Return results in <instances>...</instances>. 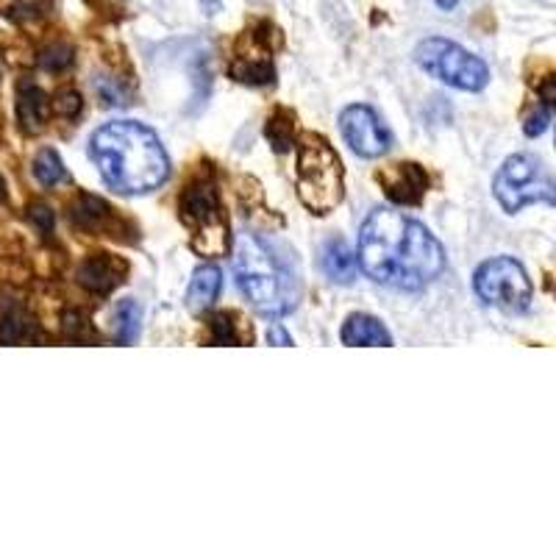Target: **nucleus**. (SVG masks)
I'll return each mask as SVG.
<instances>
[{
	"label": "nucleus",
	"instance_id": "23",
	"mask_svg": "<svg viewBox=\"0 0 556 556\" xmlns=\"http://www.w3.org/2000/svg\"><path fill=\"white\" fill-rule=\"evenodd\" d=\"M212 342L215 345H237L240 337L235 331V323H231V315H217L212 320Z\"/></svg>",
	"mask_w": 556,
	"mask_h": 556
},
{
	"label": "nucleus",
	"instance_id": "6",
	"mask_svg": "<svg viewBox=\"0 0 556 556\" xmlns=\"http://www.w3.org/2000/svg\"><path fill=\"white\" fill-rule=\"evenodd\" d=\"M415 62L437 81L465 92H479L490 84V67L484 59L465 51L462 45L443 37H429L415 48Z\"/></svg>",
	"mask_w": 556,
	"mask_h": 556
},
{
	"label": "nucleus",
	"instance_id": "20",
	"mask_svg": "<svg viewBox=\"0 0 556 556\" xmlns=\"http://www.w3.org/2000/svg\"><path fill=\"white\" fill-rule=\"evenodd\" d=\"M34 178H37L42 187H56V184L67 181V170H64L62 159L53 148H42V151L34 156Z\"/></svg>",
	"mask_w": 556,
	"mask_h": 556
},
{
	"label": "nucleus",
	"instance_id": "7",
	"mask_svg": "<svg viewBox=\"0 0 556 556\" xmlns=\"http://www.w3.org/2000/svg\"><path fill=\"white\" fill-rule=\"evenodd\" d=\"M495 198L501 206L513 215L529 203H554V178L543 159L531 153H518L504 162V167L495 176Z\"/></svg>",
	"mask_w": 556,
	"mask_h": 556
},
{
	"label": "nucleus",
	"instance_id": "25",
	"mask_svg": "<svg viewBox=\"0 0 556 556\" xmlns=\"http://www.w3.org/2000/svg\"><path fill=\"white\" fill-rule=\"evenodd\" d=\"M28 217H31L34 226H37L39 231H45V235H51L53 223H56L51 206H45V203H34V206L28 208Z\"/></svg>",
	"mask_w": 556,
	"mask_h": 556
},
{
	"label": "nucleus",
	"instance_id": "8",
	"mask_svg": "<svg viewBox=\"0 0 556 556\" xmlns=\"http://www.w3.org/2000/svg\"><path fill=\"white\" fill-rule=\"evenodd\" d=\"M473 287L476 295L484 304L504 312H526L531 306V298H534L529 273L513 256H498V260L484 262L476 270Z\"/></svg>",
	"mask_w": 556,
	"mask_h": 556
},
{
	"label": "nucleus",
	"instance_id": "11",
	"mask_svg": "<svg viewBox=\"0 0 556 556\" xmlns=\"http://www.w3.org/2000/svg\"><path fill=\"white\" fill-rule=\"evenodd\" d=\"M128 265L112 253H96V256H89V260L81 262L78 267V285L84 290L96 292V295H109L114 287L123 285V278H126Z\"/></svg>",
	"mask_w": 556,
	"mask_h": 556
},
{
	"label": "nucleus",
	"instance_id": "5",
	"mask_svg": "<svg viewBox=\"0 0 556 556\" xmlns=\"http://www.w3.org/2000/svg\"><path fill=\"white\" fill-rule=\"evenodd\" d=\"M181 220L190 228L192 251L201 256H223L228 248V226L226 215L220 208V195H217L215 178L195 176L181 192L178 201Z\"/></svg>",
	"mask_w": 556,
	"mask_h": 556
},
{
	"label": "nucleus",
	"instance_id": "27",
	"mask_svg": "<svg viewBox=\"0 0 556 556\" xmlns=\"http://www.w3.org/2000/svg\"><path fill=\"white\" fill-rule=\"evenodd\" d=\"M267 342H270V345H292V337L287 334L281 326H273V329L267 331Z\"/></svg>",
	"mask_w": 556,
	"mask_h": 556
},
{
	"label": "nucleus",
	"instance_id": "9",
	"mask_svg": "<svg viewBox=\"0 0 556 556\" xmlns=\"http://www.w3.org/2000/svg\"><path fill=\"white\" fill-rule=\"evenodd\" d=\"M340 131L351 151L362 159H379L390 151L392 137L387 131L384 121L370 106H348L340 114Z\"/></svg>",
	"mask_w": 556,
	"mask_h": 556
},
{
	"label": "nucleus",
	"instance_id": "26",
	"mask_svg": "<svg viewBox=\"0 0 556 556\" xmlns=\"http://www.w3.org/2000/svg\"><path fill=\"white\" fill-rule=\"evenodd\" d=\"M56 106H59V114H67L70 121H73V117H78V112H81V96L73 92V89H67V92L59 96Z\"/></svg>",
	"mask_w": 556,
	"mask_h": 556
},
{
	"label": "nucleus",
	"instance_id": "19",
	"mask_svg": "<svg viewBox=\"0 0 556 556\" xmlns=\"http://www.w3.org/2000/svg\"><path fill=\"white\" fill-rule=\"evenodd\" d=\"M273 76H276V70H273L270 59L267 56L237 59L235 67H231V78L240 84H251V87H265V84H273Z\"/></svg>",
	"mask_w": 556,
	"mask_h": 556
},
{
	"label": "nucleus",
	"instance_id": "15",
	"mask_svg": "<svg viewBox=\"0 0 556 556\" xmlns=\"http://www.w3.org/2000/svg\"><path fill=\"white\" fill-rule=\"evenodd\" d=\"M223 276L215 265L198 267L195 276H192V285L187 290V306L192 312H206L208 306L215 304L217 295H220Z\"/></svg>",
	"mask_w": 556,
	"mask_h": 556
},
{
	"label": "nucleus",
	"instance_id": "1",
	"mask_svg": "<svg viewBox=\"0 0 556 556\" xmlns=\"http://www.w3.org/2000/svg\"><path fill=\"white\" fill-rule=\"evenodd\" d=\"M356 262L376 285L412 292L445 270V251L424 223L395 208H376L362 223Z\"/></svg>",
	"mask_w": 556,
	"mask_h": 556
},
{
	"label": "nucleus",
	"instance_id": "16",
	"mask_svg": "<svg viewBox=\"0 0 556 556\" xmlns=\"http://www.w3.org/2000/svg\"><path fill=\"white\" fill-rule=\"evenodd\" d=\"M139 323H142V309L137 301L126 298L121 304L114 306L112 312V334L121 345H131L139 337Z\"/></svg>",
	"mask_w": 556,
	"mask_h": 556
},
{
	"label": "nucleus",
	"instance_id": "4",
	"mask_svg": "<svg viewBox=\"0 0 556 556\" xmlns=\"http://www.w3.org/2000/svg\"><path fill=\"white\" fill-rule=\"evenodd\" d=\"M298 198L312 215H329L342 201V162L334 148L312 134L298 146Z\"/></svg>",
	"mask_w": 556,
	"mask_h": 556
},
{
	"label": "nucleus",
	"instance_id": "28",
	"mask_svg": "<svg viewBox=\"0 0 556 556\" xmlns=\"http://www.w3.org/2000/svg\"><path fill=\"white\" fill-rule=\"evenodd\" d=\"M434 3H437V7H440V9H445V12H451V9H454L456 3H459V0H434Z\"/></svg>",
	"mask_w": 556,
	"mask_h": 556
},
{
	"label": "nucleus",
	"instance_id": "22",
	"mask_svg": "<svg viewBox=\"0 0 556 556\" xmlns=\"http://www.w3.org/2000/svg\"><path fill=\"white\" fill-rule=\"evenodd\" d=\"M39 64L45 70H51V73H62V70H67L73 64V48H67V45H53V48H48L42 53Z\"/></svg>",
	"mask_w": 556,
	"mask_h": 556
},
{
	"label": "nucleus",
	"instance_id": "24",
	"mask_svg": "<svg viewBox=\"0 0 556 556\" xmlns=\"http://www.w3.org/2000/svg\"><path fill=\"white\" fill-rule=\"evenodd\" d=\"M551 114H554V103L543 101V106H540L538 112L531 114L529 121H526V126H523L526 137H540V134L551 126Z\"/></svg>",
	"mask_w": 556,
	"mask_h": 556
},
{
	"label": "nucleus",
	"instance_id": "17",
	"mask_svg": "<svg viewBox=\"0 0 556 556\" xmlns=\"http://www.w3.org/2000/svg\"><path fill=\"white\" fill-rule=\"evenodd\" d=\"M265 137L273 146L276 153H287L295 142V114L290 109H276V112L267 117Z\"/></svg>",
	"mask_w": 556,
	"mask_h": 556
},
{
	"label": "nucleus",
	"instance_id": "10",
	"mask_svg": "<svg viewBox=\"0 0 556 556\" xmlns=\"http://www.w3.org/2000/svg\"><path fill=\"white\" fill-rule=\"evenodd\" d=\"M376 181L384 190V195L399 206H417L429 190V176L415 162H395V165L381 167L376 173Z\"/></svg>",
	"mask_w": 556,
	"mask_h": 556
},
{
	"label": "nucleus",
	"instance_id": "14",
	"mask_svg": "<svg viewBox=\"0 0 556 556\" xmlns=\"http://www.w3.org/2000/svg\"><path fill=\"white\" fill-rule=\"evenodd\" d=\"M320 265L331 281H337V285H351L356 278V265L359 262H356L354 251L348 248L345 240H329L326 248H323Z\"/></svg>",
	"mask_w": 556,
	"mask_h": 556
},
{
	"label": "nucleus",
	"instance_id": "2",
	"mask_svg": "<svg viewBox=\"0 0 556 556\" xmlns=\"http://www.w3.org/2000/svg\"><path fill=\"white\" fill-rule=\"evenodd\" d=\"M89 156L106 187L121 195H146L170 176V159L162 139L134 121H114L98 128L89 139Z\"/></svg>",
	"mask_w": 556,
	"mask_h": 556
},
{
	"label": "nucleus",
	"instance_id": "21",
	"mask_svg": "<svg viewBox=\"0 0 556 556\" xmlns=\"http://www.w3.org/2000/svg\"><path fill=\"white\" fill-rule=\"evenodd\" d=\"M28 329H31V323L26 317L20 315V312H9L0 323V342H7V345H14V342L26 340Z\"/></svg>",
	"mask_w": 556,
	"mask_h": 556
},
{
	"label": "nucleus",
	"instance_id": "29",
	"mask_svg": "<svg viewBox=\"0 0 556 556\" xmlns=\"http://www.w3.org/2000/svg\"><path fill=\"white\" fill-rule=\"evenodd\" d=\"M3 198H7V181L0 176V203H3Z\"/></svg>",
	"mask_w": 556,
	"mask_h": 556
},
{
	"label": "nucleus",
	"instance_id": "12",
	"mask_svg": "<svg viewBox=\"0 0 556 556\" xmlns=\"http://www.w3.org/2000/svg\"><path fill=\"white\" fill-rule=\"evenodd\" d=\"M342 342L345 345H362V348H374V345H381V348H390L392 345V337L390 331L384 329V323L376 320V317L370 315H351L345 320V326H342Z\"/></svg>",
	"mask_w": 556,
	"mask_h": 556
},
{
	"label": "nucleus",
	"instance_id": "13",
	"mask_svg": "<svg viewBox=\"0 0 556 556\" xmlns=\"http://www.w3.org/2000/svg\"><path fill=\"white\" fill-rule=\"evenodd\" d=\"M45 112H48V98L34 81H23L17 87V121L26 134H37L45 128Z\"/></svg>",
	"mask_w": 556,
	"mask_h": 556
},
{
	"label": "nucleus",
	"instance_id": "3",
	"mask_svg": "<svg viewBox=\"0 0 556 556\" xmlns=\"http://www.w3.org/2000/svg\"><path fill=\"white\" fill-rule=\"evenodd\" d=\"M235 278L248 304L265 317H285L301 301V281L292 270L285 253L276 251L270 242L262 240L260 235L237 237L235 245Z\"/></svg>",
	"mask_w": 556,
	"mask_h": 556
},
{
	"label": "nucleus",
	"instance_id": "18",
	"mask_svg": "<svg viewBox=\"0 0 556 556\" xmlns=\"http://www.w3.org/2000/svg\"><path fill=\"white\" fill-rule=\"evenodd\" d=\"M112 212L114 208H109L101 198L84 195L78 198L76 206L70 208V217H73V223H76L78 228H84V231H98L103 223H109Z\"/></svg>",
	"mask_w": 556,
	"mask_h": 556
}]
</instances>
